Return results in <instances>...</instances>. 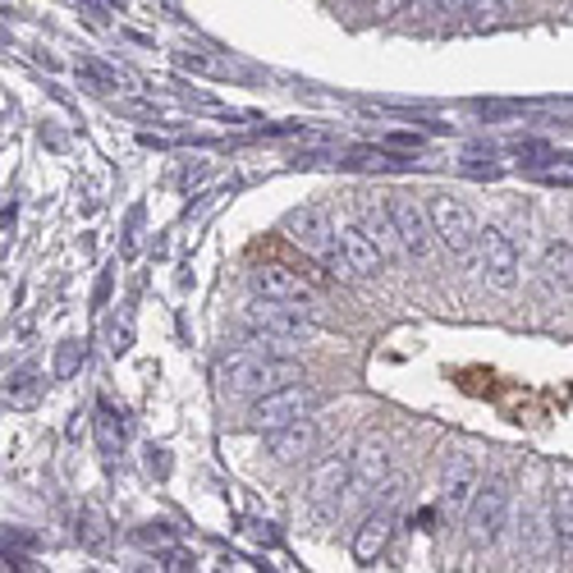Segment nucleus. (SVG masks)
Listing matches in <instances>:
<instances>
[{
    "label": "nucleus",
    "mask_w": 573,
    "mask_h": 573,
    "mask_svg": "<svg viewBox=\"0 0 573 573\" xmlns=\"http://www.w3.org/2000/svg\"><path fill=\"white\" fill-rule=\"evenodd\" d=\"M551 518H555V546L560 555L573 564V482H555V496H551Z\"/></svg>",
    "instance_id": "17"
},
{
    "label": "nucleus",
    "mask_w": 573,
    "mask_h": 573,
    "mask_svg": "<svg viewBox=\"0 0 573 573\" xmlns=\"http://www.w3.org/2000/svg\"><path fill=\"white\" fill-rule=\"evenodd\" d=\"M78 537H88V546H101V541H106V532H101L97 518H88V528H78Z\"/></svg>",
    "instance_id": "22"
},
{
    "label": "nucleus",
    "mask_w": 573,
    "mask_h": 573,
    "mask_svg": "<svg viewBox=\"0 0 573 573\" xmlns=\"http://www.w3.org/2000/svg\"><path fill=\"white\" fill-rule=\"evenodd\" d=\"M541 284H546V294L573 290V248L569 244H551V252H546V262H541Z\"/></svg>",
    "instance_id": "18"
},
{
    "label": "nucleus",
    "mask_w": 573,
    "mask_h": 573,
    "mask_svg": "<svg viewBox=\"0 0 573 573\" xmlns=\"http://www.w3.org/2000/svg\"><path fill=\"white\" fill-rule=\"evenodd\" d=\"M179 65H189V69H198V74H225V65L212 60V56H202V50H184V56H179Z\"/></svg>",
    "instance_id": "20"
},
{
    "label": "nucleus",
    "mask_w": 573,
    "mask_h": 573,
    "mask_svg": "<svg viewBox=\"0 0 573 573\" xmlns=\"http://www.w3.org/2000/svg\"><path fill=\"white\" fill-rule=\"evenodd\" d=\"M478 271L486 280V290L496 294H514L518 276H524V252H518L514 234H505L501 225H486L478 234Z\"/></svg>",
    "instance_id": "3"
},
{
    "label": "nucleus",
    "mask_w": 573,
    "mask_h": 573,
    "mask_svg": "<svg viewBox=\"0 0 573 573\" xmlns=\"http://www.w3.org/2000/svg\"><path fill=\"white\" fill-rule=\"evenodd\" d=\"M340 257H345V271H349V276H362V280L381 276L385 262H390L362 221H345V225H340Z\"/></svg>",
    "instance_id": "12"
},
{
    "label": "nucleus",
    "mask_w": 573,
    "mask_h": 573,
    "mask_svg": "<svg viewBox=\"0 0 573 573\" xmlns=\"http://www.w3.org/2000/svg\"><path fill=\"white\" fill-rule=\"evenodd\" d=\"M362 225H368V234L381 244V252H385V257H400V252H404V244H400V229H395V221H390L385 206H362ZM404 257H408V252H404Z\"/></svg>",
    "instance_id": "19"
},
{
    "label": "nucleus",
    "mask_w": 573,
    "mask_h": 573,
    "mask_svg": "<svg viewBox=\"0 0 573 573\" xmlns=\"http://www.w3.org/2000/svg\"><path fill=\"white\" fill-rule=\"evenodd\" d=\"M312 408H317V390L303 385V381H290V385H276L267 395H257L252 408H248V427L252 431H280L299 418H312Z\"/></svg>",
    "instance_id": "2"
},
{
    "label": "nucleus",
    "mask_w": 573,
    "mask_h": 573,
    "mask_svg": "<svg viewBox=\"0 0 573 573\" xmlns=\"http://www.w3.org/2000/svg\"><path fill=\"white\" fill-rule=\"evenodd\" d=\"M518 546H524L528 555H546L555 546V518L551 509H528L518 518Z\"/></svg>",
    "instance_id": "16"
},
{
    "label": "nucleus",
    "mask_w": 573,
    "mask_h": 573,
    "mask_svg": "<svg viewBox=\"0 0 573 573\" xmlns=\"http://www.w3.org/2000/svg\"><path fill=\"white\" fill-rule=\"evenodd\" d=\"M385 212L390 221H395L400 229V244L408 257H427L431 252V239H436V229H431V212L418 202V198H408V193H390L385 198Z\"/></svg>",
    "instance_id": "8"
},
{
    "label": "nucleus",
    "mask_w": 573,
    "mask_h": 573,
    "mask_svg": "<svg viewBox=\"0 0 573 573\" xmlns=\"http://www.w3.org/2000/svg\"><path fill=\"white\" fill-rule=\"evenodd\" d=\"M385 478H390V446H385V440H377V436H368V440L358 446V454H353V482H349L345 505L368 501L372 491L385 486ZM345 505H340V509H345Z\"/></svg>",
    "instance_id": "10"
},
{
    "label": "nucleus",
    "mask_w": 573,
    "mask_h": 573,
    "mask_svg": "<svg viewBox=\"0 0 573 573\" xmlns=\"http://www.w3.org/2000/svg\"><path fill=\"white\" fill-rule=\"evenodd\" d=\"M317 418H299L290 427H280V431H267V459L271 463H299L307 459L312 450H317Z\"/></svg>",
    "instance_id": "13"
},
{
    "label": "nucleus",
    "mask_w": 573,
    "mask_h": 573,
    "mask_svg": "<svg viewBox=\"0 0 573 573\" xmlns=\"http://www.w3.org/2000/svg\"><path fill=\"white\" fill-rule=\"evenodd\" d=\"M478 486H482V463L478 454H468V450H454L446 459V473H440V505H446L450 518L468 514V505H473L478 496Z\"/></svg>",
    "instance_id": "9"
},
{
    "label": "nucleus",
    "mask_w": 573,
    "mask_h": 573,
    "mask_svg": "<svg viewBox=\"0 0 573 573\" xmlns=\"http://www.w3.org/2000/svg\"><path fill=\"white\" fill-rule=\"evenodd\" d=\"M244 326L248 330H267V335H284V340H317L322 326L307 317L303 303H284V299H262L257 294L248 307H244Z\"/></svg>",
    "instance_id": "5"
},
{
    "label": "nucleus",
    "mask_w": 573,
    "mask_h": 573,
    "mask_svg": "<svg viewBox=\"0 0 573 573\" xmlns=\"http://www.w3.org/2000/svg\"><path fill=\"white\" fill-rule=\"evenodd\" d=\"M252 284L262 299H284V303H317V290L290 267H257Z\"/></svg>",
    "instance_id": "14"
},
{
    "label": "nucleus",
    "mask_w": 573,
    "mask_h": 573,
    "mask_svg": "<svg viewBox=\"0 0 573 573\" xmlns=\"http://www.w3.org/2000/svg\"><path fill=\"white\" fill-rule=\"evenodd\" d=\"M284 229H290V239L307 252L317 257V262L345 271V257H340V229L330 225L326 212H317V206H299V212H290V221H284Z\"/></svg>",
    "instance_id": "7"
},
{
    "label": "nucleus",
    "mask_w": 573,
    "mask_h": 573,
    "mask_svg": "<svg viewBox=\"0 0 573 573\" xmlns=\"http://www.w3.org/2000/svg\"><path fill=\"white\" fill-rule=\"evenodd\" d=\"M501 5H514V0H501Z\"/></svg>",
    "instance_id": "23"
},
{
    "label": "nucleus",
    "mask_w": 573,
    "mask_h": 573,
    "mask_svg": "<svg viewBox=\"0 0 573 573\" xmlns=\"http://www.w3.org/2000/svg\"><path fill=\"white\" fill-rule=\"evenodd\" d=\"M427 212H431V229H436V239H440V248H446V252L468 257V252L478 248V234H482V225H478L473 206H468L463 198L436 193V198L427 202Z\"/></svg>",
    "instance_id": "6"
},
{
    "label": "nucleus",
    "mask_w": 573,
    "mask_h": 573,
    "mask_svg": "<svg viewBox=\"0 0 573 573\" xmlns=\"http://www.w3.org/2000/svg\"><path fill=\"white\" fill-rule=\"evenodd\" d=\"M390 532H395V514H390V509L368 514V518H362V528L353 532V560H362V564L381 560L385 546H390Z\"/></svg>",
    "instance_id": "15"
},
{
    "label": "nucleus",
    "mask_w": 573,
    "mask_h": 573,
    "mask_svg": "<svg viewBox=\"0 0 573 573\" xmlns=\"http://www.w3.org/2000/svg\"><path fill=\"white\" fill-rule=\"evenodd\" d=\"M353 482V454H326L307 468V501L312 505H345L340 491H349Z\"/></svg>",
    "instance_id": "11"
},
{
    "label": "nucleus",
    "mask_w": 573,
    "mask_h": 573,
    "mask_svg": "<svg viewBox=\"0 0 573 573\" xmlns=\"http://www.w3.org/2000/svg\"><path fill=\"white\" fill-rule=\"evenodd\" d=\"M509 514H514V496H509V486L501 482V478H491V482H482L478 486V496H473V505H468V537H473V546L482 551H491L501 537H505V528H509Z\"/></svg>",
    "instance_id": "4"
},
{
    "label": "nucleus",
    "mask_w": 573,
    "mask_h": 573,
    "mask_svg": "<svg viewBox=\"0 0 573 573\" xmlns=\"http://www.w3.org/2000/svg\"><path fill=\"white\" fill-rule=\"evenodd\" d=\"M216 381L225 395H267L276 385H290V381H303L299 362L290 358H271V353H257V349H234L216 362Z\"/></svg>",
    "instance_id": "1"
},
{
    "label": "nucleus",
    "mask_w": 573,
    "mask_h": 573,
    "mask_svg": "<svg viewBox=\"0 0 573 573\" xmlns=\"http://www.w3.org/2000/svg\"><path fill=\"white\" fill-rule=\"evenodd\" d=\"M413 5V0H372V14L377 19H395V14H404Z\"/></svg>",
    "instance_id": "21"
}]
</instances>
